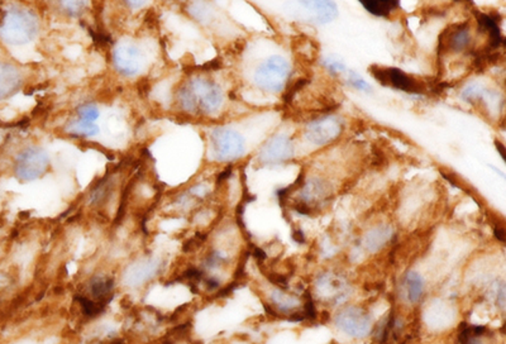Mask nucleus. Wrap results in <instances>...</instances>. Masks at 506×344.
I'll return each mask as SVG.
<instances>
[{"instance_id":"obj_21","label":"nucleus","mask_w":506,"mask_h":344,"mask_svg":"<svg viewBox=\"0 0 506 344\" xmlns=\"http://www.w3.org/2000/svg\"><path fill=\"white\" fill-rule=\"evenodd\" d=\"M99 117H100V112H99L98 105L95 103H84L80 105L76 111V118L90 122V123H95L99 119Z\"/></svg>"},{"instance_id":"obj_24","label":"nucleus","mask_w":506,"mask_h":344,"mask_svg":"<svg viewBox=\"0 0 506 344\" xmlns=\"http://www.w3.org/2000/svg\"><path fill=\"white\" fill-rule=\"evenodd\" d=\"M304 300H305V309H304V314H305V319L308 321H314L318 319V312H316V305H314V299L313 295L309 293V291H304Z\"/></svg>"},{"instance_id":"obj_25","label":"nucleus","mask_w":506,"mask_h":344,"mask_svg":"<svg viewBox=\"0 0 506 344\" xmlns=\"http://www.w3.org/2000/svg\"><path fill=\"white\" fill-rule=\"evenodd\" d=\"M309 79H307V78H301V79H299L298 81H295V84L293 85V88L289 89L286 93H285L284 98H283V100H284L285 103L286 104H290L292 102H294V98H295V95L300 91L301 89L305 88L307 85H308Z\"/></svg>"},{"instance_id":"obj_28","label":"nucleus","mask_w":506,"mask_h":344,"mask_svg":"<svg viewBox=\"0 0 506 344\" xmlns=\"http://www.w3.org/2000/svg\"><path fill=\"white\" fill-rule=\"evenodd\" d=\"M293 238L296 240L299 244H304V243H305V237H304V233H302L301 229H294Z\"/></svg>"},{"instance_id":"obj_19","label":"nucleus","mask_w":506,"mask_h":344,"mask_svg":"<svg viewBox=\"0 0 506 344\" xmlns=\"http://www.w3.org/2000/svg\"><path fill=\"white\" fill-rule=\"evenodd\" d=\"M362 7H364L368 13H371L376 16H385L388 18L391 13L395 12V9L399 7L397 1H361Z\"/></svg>"},{"instance_id":"obj_1","label":"nucleus","mask_w":506,"mask_h":344,"mask_svg":"<svg viewBox=\"0 0 506 344\" xmlns=\"http://www.w3.org/2000/svg\"><path fill=\"white\" fill-rule=\"evenodd\" d=\"M176 104L189 115H214L224 104L221 85L206 75H194L176 91Z\"/></svg>"},{"instance_id":"obj_17","label":"nucleus","mask_w":506,"mask_h":344,"mask_svg":"<svg viewBox=\"0 0 506 344\" xmlns=\"http://www.w3.org/2000/svg\"><path fill=\"white\" fill-rule=\"evenodd\" d=\"M404 284L406 286L408 300L410 301L411 304H418L421 300V297H423V294H424V280H423V277L420 276L419 273L411 271V273H406Z\"/></svg>"},{"instance_id":"obj_16","label":"nucleus","mask_w":506,"mask_h":344,"mask_svg":"<svg viewBox=\"0 0 506 344\" xmlns=\"http://www.w3.org/2000/svg\"><path fill=\"white\" fill-rule=\"evenodd\" d=\"M476 21L478 24L480 32L489 34V38H490L489 47L494 49V51H496L504 43V38L501 36V31H500V27H498L496 19L494 16H489V14L478 13L476 16Z\"/></svg>"},{"instance_id":"obj_8","label":"nucleus","mask_w":506,"mask_h":344,"mask_svg":"<svg viewBox=\"0 0 506 344\" xmlns=\"http://www.w3.org/2000/svg\"><path fill=\"white\" fill-rule=\"evenodd\" d=\"M161 260L155 256H143L126 266L123 282L128 288H141L157 276L161 270Z\"/></svg>"},{"instance_id":"obj_6","label":"nucleus","mask_w":506,"mask_h":344,"mask_svg":"<svg viewBox=\"0 0 506 344\" xmlns=\"http://www.w3.org/2000/svg\"><path fill=\"white\" fill-rule=\"evenodd\" d=\"M210 152L217 162H234L245 151L243 136L230 128H215L210 133Z\"/></svg>"},{"instance_id":"obj_10","label":"nucleus","mask_w":506,"mask_h":344,"mask_svg":"<svg viewBox=\"0 0 506 344\" xmlns=\"http://www.w3.org/2000/svg\"><path fill=\"white\" fill-rule=\"evenodd\" d=\"M344 129V124L338 117L327 115L309 123L305 137L316 146H328L337 141Z\"/></svg>"},{"instance_id":"obj_3","label":"nucleus","mask_w":506,"mask_h":344,"mask_svg":"<svg viewBox=\"0 0 506 344\" xmlns=\"http://www.w3.org/2000/svg\"><path fill=\"white\" fill-rule=\"evenodd\" d=\"M111 61L116 71L124 78H135L146 71L148 57L142 46L133 40H122L113 48Z\"/></svg>"},{"instance_id":"obj_27","label":"nucleus","mask_w":506,"mask_h":344,"mask_svg":"<svg viewBox=\"0 0 506 344\" xmlns=\"http://www.w3.org/2000/svg\"><path fill=\"white\" fill-rule=\"evenodd\" d=\"M253 256L256 257V260L257 261H265L266 258H267V255H266V252L263 251V249H258V247H254L252 251Z\"/></svg>"},{"instance_id":"obj_18","label":"nucleus","mask_w":506,"mask_h":344,"mask_svg":"<svg viewBox=\"0 0 506 344\" xmlns=\"http://www.w3.org/2000/svg\"><path fill=\"white\" fill-rule=\"evenodd\" d=\"M66 132L72 136L91 138L99 133V126L96 123H90V122L75 118L67 123Z\"/></svg>"},{"instance_id":"obj_12","label":"nucleus","mask_w":506,"mask_h":344,"mask_svg":"<svg viewBox=\"0 0 506 344\" xmlns=\"http://www.w3.org/2000/svg\"><path fill=\"white\" fill-rule=\"evenodd\" d=\"M472 43V34L470 24H453L447 30L443 31L439 36L438 52L442 54H461L463 51H468Z\"/></svg>"},{"instance_id":"obj_22","label":"nucleus","mask_w":506,"mask_h":344,"mask_svg":"<svg viewBox=\"0 0 506 344\" xmlns=\"http://www.w3.org/2000/svg\"><path fill=\"white\" fill-rule=\"evenodd\" d=\"M58 7H61V10H63L67 16H80L89 7V3L87 1H63V3H58Z\"/></svg>"},{"instance_id":"obj_31","label":"nucleus","mask_w":506,"mask_h":344,"mask_svg":"<svg viewBox=\"0 0 506 344\" xmlns=\"http://www.w3.org/2000/svg\"><path fill=\"white\" fill-rule=\"evenodd\" d=\"M495 144L498 146V151H500V154H501V157L504 159V152H505V148H504V146H501V144H498V141H496V142H495Z\"/></svg>"},{"instance_id":"obj_5","label":"nucleus","mask_w":506,"mask_h":344,"mask_svg":"<svg viewBox=\"0 0 506 344\" xmlns=\"http://www.w3.org/2000/svg\"><path fill=\"white\" fill-rule=\"evenodd\" d=\"M50 163L46 150L40 146H28L16 154L13 172L19 181L31 183L47 174Z\"/></svg>"},{"instance_id":"obj_29","label":"nucleus","mask_w":506,"mask_h":344,"mask_svg":"<svg viewBox=\"0 0 506 344\" xmlns=\"http://www.w3.org/2000/svg\"><path fill=\"white\" fill-rule=\"evenodd\" d=\"M494 232H495L494 233V234H495L496 240H500V242H505V231H504V228H501V227H496Z\"/></svg>"},{"instance_id":"obj_15","label":"nucleus","mask_w":506,"mask_h":344,"mask_svg":"<svg viewBox=\"0 0 506 344\" xmlns=\"http://www.w3.org/2000/svg\"><path fill=\"white\" fill-rule=\"evenodd\" d=\"M113 293H114V280L111 276L95 275L87 281V294L84 295L107 308V305L113 297Z\"/></svg>"},{"instance_id":"obj_11","label":"nucleus","mask_w":506,"mask_h":344,"mask_svg":"<svg viewBox=\"0 0 506 344\" xmlns=\"http://www.w3.org/2000/svg\"><path fill=\"white\" fill-rule=\"evenodd\" d=\"M337 327L355 338H364L371 332V318L360 306H349L336 317Z\"/></svg>"},{"instance_id":"obj_20","label":"nucleus","mask_w":506,"mask_h":344,"mask_svg":"<svg viewBox=\"0 0 506 344\" xmlns=\"http://www.w3.org/2000/svg\"><path fill=\"white\" fill-rule=\"evenodd\" d=\"M485 96H486V90L480 84H470L462 91V99L466 103H470V104L481 103L483 99H485Z\"/></svg>"},{"instance_id":"obj_14","label":"nucleus","mask_w":506,"mask_h":344,"mask_svg":"<svg viewBox=\"0 0 506 344\" xmlns=\"http://www.w3.org/2000/svg\"><path fill=\"white\" fill-rule=\"evenodd\" d=\"M23 84V71L16 65L0 61V102L16 95Z\"/></svg>"},{"instance_id":"obj_13","label":"nucleus","mask_w":506,"mask_h":344,"mask_svg":"<svg viewBox=\"0 0 506 344\" xmlns=\"http://www.w3.org/2000/svg\"><path fill=\"white\" fill-rule=\"evenodd\" d=\"M294 152L293 139L285 135H277L263 146L258 160L263 165H278L290 160Z\"/></svg>"},{"instance_id":"obj_26","label":"nucleus","mask_w":506,"mask_h":344,"mask_svg":"<svg viewBox=\"0 0 506 344\" xmlns=\"http://www.w3.org/2000/svg\"><path fill=\"white\" fill-rule=\"evenodd\" d=\"M323 65H324L325 69L334 76H338L340 73L346 71V65L336 57H327Z\"/></svg>"},{"instance_id":"obj_2","label":"nucleus","mask_w":506,"mask_h":344,"mask_svg":"<svg viewBox=\"0 0 506 344\" xmlns=\"http://www.w3.org/2000/svg\"><path fill=\"white\" fill-rule=\"evenodd\" d=\"M40 18L32 9L10 4L0 9V40L10 46H24L40 34Z\"/></svg>"},{"instance_id":"obj_30","label":"nucleus","mask_w":506,"mask_h":344,"mask_svg":"<svg viewBox=\"0 0 506 344\" xmlns=\"http://www.w3.org/2000/svg\"><path fill=\"white\" fill-rule=\"evenodd\" d=\"M8 285V277L4 273H0V290Z\"/></svg>"},{"instance_id":"obj_7","label":"nucleus","mask_w":506,"mask_h":344,"mask_svg":"<svg viewBox=\"0 0 506 344\" xmlns=\"http://www.w3.org/2000/svg\"><path fill=\"white\" fill-rule=\"evenodd\" d=\"M370 72L372 76L379 80L380 84L391 87V88L402 90L405 93L411 94H423L426 93L424 85L411 78L410 75L402 71L400 69L395 67H380V66H371Z\"/></svg>"},{"instance_id":"obj_9","label":"nucleus","mask_w":506,"mask_h":344,"mask_svg":"<svg viewBox=\"0 0 506 344\" xmlns=\"http://www.w3.org/2000/svg\"><path fill=\"white\" fill-rule=\"evenodd\" d=\"M294 13L309 23H331L338 16L337 4L328 0H311L294 3Z\"/></svg>"},{"instance_id":"obj_23","label":"nucleus","mask_w":506,"mask_h":344,"mask_svg":"<svg viewBox=\"0 0 506 344\" xmlns=\"http://www.w3.org/2000/svg\"><path fill=\"white\" fill-rule=\"evenodd\" d=\"M348 82L357 89V90H361V91H366V93H370L371 91V85L364 81L360 73H357L356 71H348Z\"/></svg>"},{"instance_id":"obj_4","label":"nucleus","mask_w":506,"mask_h":344,"mask_svg":"<svg viewBox=\"0 0 506 344\" xmlns=\"http://www.w3.org/2000/svg\"><path fill=\"white\" fill-rule=\"evenodd\" d=\"M292 73L289 61L284 57L271 56L260 62L253 72V81L257 88L266 93H280L285 88Z\"/></svg>"}]
</instances>
